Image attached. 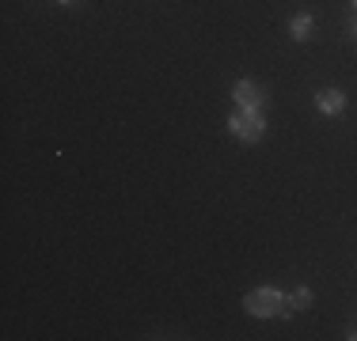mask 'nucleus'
<instances>
[{
  "instance_id": "1",
  "label": "nucleus",
  "mask_w": 357,
  "mask_h": 341,
  "mask_svg": "<svg viewBox=\"0 0 357 341\" xmlns=\"http://www.w3.org/2000/svg\"><path fill=\"white\" fill-rule=\"evenodd\" d=\"M243 311L251 315V319H282L289 315V296L282 288H255V292L243 296Z\"/></svg>"
},
{
  "instance_id": "10",
  "label": "nucleus",
  "mask_w": 357,
  "mask_h": 341,
  "mask_svg": "<svg viewBox=\"0 0 357 341\" xmlns=\"http://www.w3.org/2000/svg\"><path fill=\"white\" fill-rule=\"evenodd\" d=\"M354 8H357V0H354Z\"/></svg>"
},
{
  "instance_id": "8",
  "label": "nucleus",
  "mask_w": 357,
  "mask_h": 341,
  "mask_svg": "<svg viewBox=\"0 0 357 341\" xmlns=\"http://www.w3.org/2000/svg\"><path fill=\"white\" fill-rule=\"evenodd\" d=\"M57 4H76V0H57Z\"/></svg>"
},
{
  "instance_id": "3",
  "label": "nucleus",
  "mask_w": 357,
  "mask_h": 341,
  "mask_svg": "<svg viewBox=\"0 0 357 341\" xmlns=\"http://www.w3.org/2000/svg\"><path fill=\"white\" fill-rule=\"evenodd\" d=\"M232 99H236V110H262L266 106V88L259 80H236Z\"/></svg>"
},
{
  "instance_id": "7",
  "label": "nucleus",
  "mask_w": 357,
  "mask_h": 341,
  "mask_svg": "<svg viewBox=\"0 0 357 341\" xmlns=\"http://www.w3.org/2000/svg\"><path fill=\"white\" fill-rule=\"evenodd\" d=\"M350 34H354V38H357V19H354V23H350Z\"/></svg>"
},
{
  "instance_id": "5",
  "label": "nucleus",
  "mask_w": 357,
  "mask_h": 341,
  "mask_svg": "<svg viewBox=\"0 0 357 341\" xmlns=\"http://www.w3.org/2000/svg\"><path fill=\"white\" fill-rule=\"evenodd\" d=\"M312 31H316V19H312L308 12H296L293 19H289V38L293 42H308Z\"/></svg>"
},
{
  "instance_id": "2",
  "label": "nucleus",
  "mask_w": 357,
  "mask_h": 341,
  "mask_svg": "<svg viewBox=\"0 0 357 341\" xmlns=\"http://www.w3.org/2000/svg\"><path fill=\"white\" fill-rule=\"evenodd\" d=\"M228 133L243 144H255L266 133V118H262V110H236V114L228 118Z\"/></svg>"
},
{
  "instance_id": "9",
  "label": "nucleus",
  "mask_w": 357,
  "mask_h": 341,
  "mask_svg": "<svg viewBox=\"0 0 357 341\" xmlns=\"http://www.w3.org/2000/svg\"><path fill=\"white\" fill-rule=\"evenodd\" d=\"M350 338H354V341H357V330H354V334H350Z\"/></svg>"
},
{
  "instance_id": "4",
  "label": "nucleus",
  "mask_w": 357,
  "mask_h": 341,
  "mask_svg": "<svg viewBox=\"0 0 357 341\" xmlns=\"http://www.w3.org/2000/svg\"><path fill=\"white\" fill-rule=\"evenodd\" d=\"M316 110H319V114H327V118L342 114V110H346V91H338V88L316 91Z\"/></svg>"
},
{
  "instance_id": "6",
  "label": "nucleus",
  "mask_w": 357,
  "mask_h": 341,
  "mask_svg": "<svg viewBox=\"0 0 357 341\" xmlns=\"http://www.w3.org/2000/svg\"><path fill=\"white\" fill-rule=\"evenodd\" d=\"M312 300H316V296H312V288L296 285L293 292H289V311H308V307H312Z\"/></svg>"
}]
</instances>
